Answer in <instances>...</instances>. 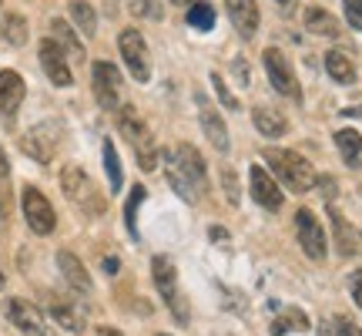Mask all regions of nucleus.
<instances>
[{
  "mask_svg": "<svg viewBox=\"0 0 362 336\" xmlns=\"http://www.w3.org/2000/svg\"><path fill=\"white\" fill-rule=\"evenodd\" d=\"M165 175H168V185L188 206H194L198 195H205V189H208L205 162L198 155V148H192V145H185V142L165 152Z\"/></svg>",
  "mask_w": 362,
  "mask_h": 336,
  "instance_id": "nucleus-1",
  "label": "nucleus"
},
{
  "mask_svg": "<svg viewBox=\"0 0 362 336\" xmlns=\"http://www.w3.org/2000/svg\"><path fill=\"white\" fill-rule=\"evenodd\" d=\"M262 158H265V168L275 172V179L285 181V189H292V192H309L312 185H315V168L298 155V152H288V148H265Z\"/></svg>",
  "mask_w": 362,
  "mask_h": 336,
  "instance_id": "nucleus-2",
  "label": "nucleus"
},
{
  "mask_svg": "<svg viewBox=\"0 0 362 336\" xmlns=\"http://www.w3.org/2000/svg\"><path fill=\"white\" fill-rule=\"evenodd\" d=\"M117 131L124 135V142H131V148H134V155H138L144 172H151L158 165V152H155V142H151V131L144 125V118L138 115V108L124 104L117 111Z\"/></svg>",
  "mask_w": 362,
  "mask_h": 336,
  "instance_id": "nucleus-3",
  "label": "nucleus"
},
{
  "mask_svg": "<svg viewBox=\"0 0 362 336\" xmlns=\"http://www.w3.org/2000/svg\"><path fill=\"white\" fill-rule=\"evenodd\" d=\"M61 189H64L67 198H71L81 212H88V215H101L104 208H107L104 195L98 192V185H94L78 165H67L64 172H61Z\"/></svg>",
  "mask_w": 362,
  "mask_h": 336,
  "instance_id": "nucleus-4",
  "label": "nucleus"
},
{
  "mask_svg": "<svg viewBox=\"0 0 362 336\" xmlns=\"http://www.w3.org/2000/svg\"><path fill=\"white\" fill-rule=\"evenodd\" d=\"M4 316L24 336H57L51 330V323L44 320V313H40L34 303H27V299H7V303H4Z\"/></svg>",
  "mask_w": 362,
  "mask_h": 336,
  "instance_id": "nucleus-5",
  "label": "nucleus"
},
{
  "mask_svg": "<svg viewBox=\"0 0 362 336\" xmlns=\"http://www.w3.org/2000/svg\"><path fill=\"white\" fill-rule=\"evenodd\" d=\"M117 47H121V57H124V67L131 71V78L141 81V84L151 78V65H148V44H144V38L134 30V27H124V30H121Z\"/></svg>",
  "mask_w": 362,
  "mask_h": 336,
  "instance_id": "nucleus-6",
  "label": "nucleus"
},
{
  "mask_svg": "<svg viewBox=\"0 0 362 336\" xmlns=\"http://www.w3.org/2000/svg\"><path fill=\"white\" fill-rule=\"evenodd\" d=\"M21 206H24V219L27 225L37 235H51L54 225H57V215H54V206L44 198V192H37L34 185H27L21 192Z\"/></svg>",
  "mask_w": 362,
  "mask_h": 336,
  "instance_id": "nucleus-7",
  "label": "nucleus"
},
{
  "mask_svg": "<svg viewBox=\"0 0 362 336\" xmlns=\"http://www.w3.org/2000/svg\"><path fill=\"white\" fill-rule=\"evenodd\" d=\"M90 84H94V98H98L101 108L115 111L117 104H121V71L111 61H94Z\"/></svg>",
  "mask_w": 362,
  "mask_h": 336,
  "instance_id": "nucleus-8",
  "label": "nucleus"
},
{
  "mask_svg": "<svg viewBox=\"0 0 362 336\" xmlns=\"http://www.w3.org/2000/svg\"><path fill=\"white\" fill-rule=\"evenodd\" d=\"M262 61H265V71H269L272 88L279 91V94H285V98H292V101H302L298 78H296V71H292V65L285 61V54L275 51V47H269V51L262 54Z\"/></svg>",
  "mask_w": 362,
  "mask_h": 336,
  "instance_id": "nucleus-9",
  "label": "nucleus"
},
{
  "mask_svg": "<svg viewBox=\"0 0 362 336\" xmlns=\"http://www.w3.org/2000/svg\"><path fill=\"white\" fill-rule=\"evenodd\" d=\"M151 276H155V286H158V293H161V299L171 306V313L178 316L181 323L188 320V313H185V306H181V299H178V272H175V262H171L168 256H155L151 259Z\"/></svg>",
  "mask_w": 362,
  "mask_h": 336,
  "instance_id": "nucleus-10",
  "label": "nucleus"
},
{
  "mask_svg": "<svg viewBox=\"0 0 362 336\" xmlns=\"http://www.w3.org/2000/svg\"><path fill=\"white\" fill-rule=\"evenodd\" d=\"M296 233H298V246L305 249V256H309L312 262H322L325 259V233L309 208H298L296 212Z\"/></svg>",
  "mask_w": 362,
  "mask_h": 336,
  "instance_id": "nucleus-11",
  "label": "nucleus"
},
{
  "mask_svg": "<svg viewBox=\"0 0 362 336\" xmlns=\"http://www.w3.org/2000/svg\"><path fill=\"white\" fill-rule=\"evenodd\" d=\"M40 67H44V74L51 78V84H57V88H71V81H74V74H71V61H67V54L57 47V40H40Z\"/></svg>",
  "mask_w": 362,
  "mask_h": 336,
  "instance_id": "nucleus-12",
  "label": "nucleus"
},
{
  "mask_svg": "<svg viewBox=\"0 0 362 336\" xmlns=\"http://www.w3.org/2000/svg\"><path fill=\"white\" fill-rule=\"evenodd\" d=\"M57 138H61L57 125H37L34 131H27V135H24L21 148H24V152L34 158V162L47 165V162L54 158V152H57Z\"/></svg>",
  "mask_w": 362,
  "mask_h": 336,
  "instance_id": "nucleus-13",
  "label": "nucleus"
},
{
  "mask_svg": "<svg viewBox=\"0 0 362 336\" xmlns=\"http://www.w3.org/2000/svg\"><path fill=\"white\" fill-rule=\"evenodd\" d=\"M248 179H252V198H255V202H259L262 208H269V212H275V208H282V189H279V181L272 179V172L265 165H259V162H255V165H252V175H248Z\"/></svg>",
  "mask_w": 362,
  "mask_h": 336,
  "instance_id": "nucleus-14",
  "label": "nucleus"
},
{
  "mask_svg": "<svg viewBox=\"0 0 362 336\" xmlns=\"http://www.w3.org/2000/svg\"><path fill=\"white\" fill-rule=\"evenodd\" d=\"M194 104H198V121H202V128H205L208 142L215 145L218 152H228V128H225V121H221V115L211 108V104L198 94L194 98Z\"/></svg>",
  "mask_w": 362,
  "mask_h": 336,
  "instance_id": "nucleus-15",
  "label": "nucleus"
},
{
  "mask_svg": "<svg viewBox=\"0 0 362 336\" xmlns=\"http://www.w3.org/2000/svg\"><path fill=\"white\" fill-rule=\"evenodd\" d=\"M225 7H228V17L238 27V34L242 38H255V30H259V4L255 0H225Z\"/></svg>",
  "mask_w": 362,
  "mask_h": 336,
  "instance_id": "nucleus-16",
  "label": "nucleus"
},
{
  "mask_svg": "<svg viewBox=\"0 0 362 336\" xmlns=\"http://www.w3.org/2000/svg\"><path fill=\"white\" fill-rule=\"evenodd\" d=\"M57 269H61V276L67 279V286H71V289H78V293H90L88 269H84V262H81L71 249H61V252H57Z\"/></svg>",
  "mask_w": 362,
  "mask_h": 336,
  "instance_id": "nucleus-17",
  "label": "nucleus"
},
{
  "mask_svg": "<svg viewBox=\"0 0 362 336\" xmlns=\"http://www.w3.org/2000/svg\"><path fill=\"white\" fill-rule=\"evenodd\" d=\"M24 78L17 71H0V115H13L24 101Z\"/></svg>",
  "mask_w": 362,
  "mask_h": 336,
  "instance_id": "nucleus-18",
  "label": "nucleus"
},
{
  "mask_svg": "<svg viewBox=\"0 0 362 336\" xmlns=\"http://www.w3.org/2000/svg\"><path fill=\"white\" fill-rule=\"evenodd\" d=\"M329 215H332V229H336L339 252H342V256H356V252H359L362 235L356 233V229H352V225H349V222H346V219H342V215H339V208H336V206L329 208Z\"/></svg>",
  "mask_w": 362,
  "mask_h": 336,
  "instance_id": "nucleus-19",
  "label": "nucleus"
},
{
  "mask_svg": "<svg viewBox=\"0 0 362 336\" xmlns=\"http://www.w3.org/2000/svg\"><path fill=\"white\" fill-rule=\"evenodd\" d=\"M51 40H57V47L71 57V61H84V44H81L78 38H74V30L67 27V21H61V17H54L51 21Z\"/></svg>",
  "mask_w": 362,
  "mask_h": 336,
  "instance_id": "nucleus-20",
  "label": "nucleus"
},
{
  "mask_svg": "<svg viewBox=\"0 0 362 336\" xmlns=\"http://www.w3.org/2000/svg\"><path fill=\"white\" fill-rule=\"evenodd\" d=\"M305 27H309L312 34H319V38H339V34H342L339 21L325 11V7H309V11H305Z\"/></svg>",
  "mask_w": 362,
  "mask_h": 336,
  "instance_id": "nucleus-21",
  "label": "nucleus"
},
{
  "mask_svg": "<svg viewBox=\"0 0 362 336\" xmlns=\"http://www.w3.org/2000/svg\"><path fill=\"white\" fill-rule=\"evenodd\" d=\"M336 145H339V155L349 168H362V135L352 128H342L336 135Z\"/></svg>",
  "mask_w": 362,
  "mask_h": 336,
  "instance_id": "nucleus-22",
  "label": "nucleus"
},
{
  "mask_svg": "<svg viewBox=\"0 0 362 336\" xmlns=\"http://www.w3.org/2000/svg\"><path fill=\"white\" fill-rule=\"evenodd\" d=\"M252 121H255V128L265 135V138H279V135H285V115H279L275 108H255L252 111Z\"/></svg>",
  "mask_w": 362,
  "mask_h": 336,
  "instance_id": "nucleus-23",
  "label": "nucleus"
},
{
  "mask_svg": "<svg viewBox=\"0 0 362 336\" xmlns=\"http://www.w3.org/2000/svg\"><path fill=\"white\" fill-rule=\"evenodd\" d=\"M325 71H329V78L339 81V84H352V81H356V65L349 61V54H342V51L325 54Z\"/></svg>",
  "mask_w": 362,
  "mask_h": 336,
  "instance_id": "nucleus-24",
  "label": "nucleus"
},
{
  "mask_svg": "<svg viewBox=\"0 0 362 336\" xmlns=\"http://www.w3.org/2000/svg\"><path fill=\"white\" fill-rule=\"evenodd\" d=\"M67 7H71V21L81 27V34L94 38V30H98V13H94V7L84 4V0H71Z\"/></svg>",
  "mask_w": 362,
  "mask_h": 336,
  "instance_id": "nucleus-25",
  "label": "nucleus"
},
{
  "mask_svg": "<svg viewBox=\"0 0 362 336\" xmlns=\"http://www.w3.org/2000/svg\"><path fill=\"white\" fill-rule=\"evenodd\" d=\"M0 38L7 40V44H13V47L27 44V21L17 17V13H7V17L0 21Z\"/></svg>",
  "mask_w": 362,
  "mask_h": 336,
  "instance_id": "nucleus-26",
  "label": "nucleus"
},
{
  "mask_svg": "<svg viewBox=\"0 0 362 336\" xmlns=\"http://www.w3.org/2000/svg\"><path fill=\"white\" fill-rule=\"evenodd\" d=\"M188 24L194 30H211L215 27V7L208 0H194L192 7H188Z\"/></svg>",
  "mask_w": 362,
  "mask_h": 336,
  "instance_id": "nucleus-27",
  "label": "nucleus"
},
{
  "mask_svg": "<svg viewBox=\"0 0 362 336\" xmlns=\"http://www.w3.org/2000/svg\"><path fill=\"white\" fill-rule=\"evenodd\" d=\"M319 336H362V330L346 316H329L319 323Z\"/></svg>",
  "mask_w": 362,
  "mask_h": 336,
  "instance_id": "nucleus-28",
  "label": "nucleus"
},
{
  "mask_svg": "<svg viewBox=\"0 0 362 336\" xmlns=\"http://www.w3.org/2000/svg\"><path fill=\"white\" fill-rule=\"evenodd\" d=\"M51 313H54V320L64 326V330H71V333H81L84 320H81L78 310H71V306H67L64 299H54V303H51Z\"/></svg>",
  "mask_w": 362,
  "mask_h": 336,
  "instance_id": "nucleus-29",
  "label": "nucleus"
},
{
  "mask_svg": "<svg viewBox=\"0 0 362 336\" xmlns=\"http://www.w3.org/2000/svg\"><path fill=\"white\" fill-rule=\"evenodd\" d=\"M104 172H107V181H111V192H121V162H117V152H115V142H104Z\"/></svg>",
  "mask_w": 362,
  "mask_h": 336,
  "instance_id": "nucleus-30",
  "label": "nucleus"
},
{
  "mask_svg": "<svg viewBox=\"0 0 362 336\" xmlns=\"http://www.w3.org/2000/svg\"><path fill=\"white\" fill-rule=\"evenodd\" d=\"M144 185H134L128 195V206H124V225H128V233L131 235H138V206L144 202Z\"/></svg>",
  "mask_w": 362,
  "mask_h": 336,
  "instance_id": "nucleus-31",
  "label": "nucleus"
},
{
  "mask_svg": "<svg viewBox=\"0 0 362 336\" xmlns=\"http://www.w3.org/2000/svg\"><path fill=\"white\" fill-rule=\"evenodd\" d=\"M288 326H296V330H309V320H305L298 310H288L285 316H279V320L272 323V336H282Z\"/></svg>",
  "mask_w": 362,
  "mask_h": 336,
  "instance_id": "nucleus-32",
  "label": "nucleus"
},
{
  "mask_svg": "<svg viewBox=\"0 0 362 336\" xmlns=\"http://www.w3.org/2000/svg\"><path fill=\"white\" fill-rule=\"evenodd\" d=\"M128 11L134 17H151V21H161V0H128Z\"/></svg>",
  "mask_w": 362,
  "mask_h": 336,
  "instance_id": "nucleus-33",
  "label": "nucleus"
},
{
  "mask_svg": "<svg viewBox=\"0 0 362 336\" xmlns=\"http://www.w3.org/2000/svg\"><path fill=\"white\" fill-rule=\"evenodd\" d=\"M221 189H225V198L238 206V198H242V189H238V175H235V168H221Z\"/></svg>",
  "mask_w": 362,
  "mask_h": 336,
  "instance_id": "nucleus-34",
  "label": "nucleus"
},
{
  "mask_svg": "<svg viewBox=\"0 0 362 336\" xmlns=\"http://www.w3.org/2000/svg\"><path fill=\"white\" fill-rule=\"evenodd\" d=\"M211 88H215V94H218V101L225 104V108H232V111H238V98H235L232 91L225 88V78H221L218 71H211Z\"/></svg>",
  "mask_w": 362,
  "mask_h": 336,
  "instance_id": "nucleus-35",
  "label": "nucleus"
},
{
  "mask_svg": "<svg viewBox=\"0 0 362 336\" xmlns=\"http://www.w3.org/2000/svg\"><path fill=\"white\" fill-rule=\"evenodd\" d=\"M346 4V17L356 30H362V0H342Z\"/></svg>",
  "mask_w": 362,
  "mask_h": 336,
  "instance_id": "nucleus-36",
  "label": "nucleus"
},
{
  "mask_svg": "<svg viewBox=\"0 0 362 336\" xmlns=\"http://www.w3.org/2000/svg\"><path fill=\"white\" fill-rule=\"evenodd\" d=\"M349 289H352V299H356V306L362 310V269H359V272H352Z\"/></svg>",
  "mask_w": 362,
  "mask_h": 336,
  "instance_id": "nucleus-37",
  "label": "nucleus"
},
{
  "mask_svg": "<svg viewBox=\"0 0 362 336\" xmlns=\"http://www.w3.org/2000/svg\"><path fill=\"white\" fill-rule=\"evenodd\" d=\"M275 4H279V11H282L285 17H288V13L296 11V4H298V0H275Z\"/></svg>",
  "mask_w": 362,
  "mask_h": 336,
  "instance_id": "nucleus-38",
  "label": "nucleus"
},
{
  "mask_svg": "<svg viewBox=\"0 0 362 336\" xmlns=\"http://www.w3.org/2000/svg\"><path fill=\"white\" fill-rule=\"evenodd\" d=\"M7 172H11V165H7V155L0 152V179H7Z\"/></svg>",
  "mask_w": 362,
  "mask_h": 336,
  "instance_id": "nucleus-39",
  "label": "nucleus"
},
{
  "mask_svg": "<svg viewBox=\"0 0 362 336\" xmlns=\"http://www.w3.org/2000/svg\"><path fill=\"white\" fill-rule=\"evenodd\" d=\"M98 336H121L115 326H98Z\"/></svg>",
  "mask_w": 362,
  "mask_h": 336,
  "instance_id": "nucleus-40",
  "label": "nucleus"
},
{
  "mask_svg": "<svg viewBox=\"0 0 362 336\" xmlns=\"http://www.w3.org/2000/svg\"><path fill=\"white\" fill-rule=\"evenodd\" d=\"M104 269H107V272H117V259H104Z\"/></svg>",
  "mask_w": 362,
  "mask_h": 336,
  "instance_id": "nucleus-41",
  "label": "nucleus"
},
{
  "mask_svg": "<svg viewBox=\"0 0 362 336\" xmlns=\"http://www.w3.org/2000/svg\"><path fill=\"white\" fill-rule=\"evenodd\" d=\"M171 4H178V7H192L194 0H171Z\"/></svg>",
  "mask_w": 362,
  "mask_h": 336,
  "instance_id": "nucleus-42",
  "label": "nucleus"
},
{
  "mask_svg": "<svg viewBox=\"0 0 362 336\" xmlns=\"http://www.w3.org/2000/svg\"><path fill=\"white\" fill-rule=\"evenodd\" d=\"M4 283H7V276H4V272H0V289H4Z\"/></svg>",
  "mask_w": 362,
  "mask_h": 336,
  "instance_id": "nucleus-43",
  "label": "nucleus"
}]
</instances>
